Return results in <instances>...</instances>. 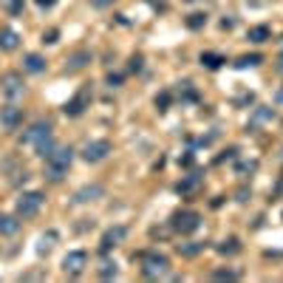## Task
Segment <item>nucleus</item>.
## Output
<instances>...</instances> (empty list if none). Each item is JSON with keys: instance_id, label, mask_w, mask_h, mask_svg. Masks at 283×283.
Segmentation results:
<instances>
[{"instance_id": "nucleus-1", "label": "nucleus", "mask_w": 283, "mask_h": 283, "mask_svg": "<svg viewBox=\"0 0 283 283\" xmlns=\"http://www.w3.org/2000/svg\"><path fill=\"white\" fill-rule=\"evenodd\" d=\"M71 161H74V150L68 148V145H60V148L51 150V153L45 156V176H49V181H62L65 179Z\"/></svg>"}, {"instance_id": "nucleus-2", "label": "nucleus", "mask_w": 283, "mask_h": 283, "mask_svg": "<svg viewBox=\"0 0 283 283\" xmlns=\"http://www.w3.org/2000/svg\"><path fill=\"white\" fill-rule=\"evenodd\" d=\"M139 261L145 277H164L170 272V258L161 252H139Z\"/></svg>"}, {"instance_id": "nucleus-3", "label": "nucleus", "mask_w": 283, "mask_h": 283, "mask_svg": "<svg viewBox=\"0 0 283 283\" xmlns=\"http://www.w3.org/2000/svg\"><path fill=\"white\" fill-rule=\"evenodd\" d=\"M201 227V216H198L196 209H179V213H173L170 216V229L173 232H181V235H190Z\"/></svg>"}, {"instance_id": "nucleus-4", "label": "nucleus", "mask_w": 283, "mask_h": 283, "mask_svg": "<svg viewBox=\"0 0 283 283\" xmlns=\"http://www.w3.org/2000/svg\"><path fill=\"white\" fill-rule=\"evenodd\" d=\"M43 201H45V196L40 190H29V193H20L14 209H17L20 218H34L40 213V207H43Z\"/></svg>"}, {"instance_id": "nucleus-5", "label": "nucleus", "mask_w": 283, "mask_h": 283, "mask_svg": "<svg viewBox=\"0 0 283 283\" xmlns=\"http://www.w3.org/2000/svg\"><path fill=\"white\" fill-rule=\"evenodd\" d=\"M85 108H91V82H85V85L74 93V97L68 99L62 111H65V116L77 119V116H82V113H85Z\"/></svg>"}, {"instance_id": "nucleus-6", "label": "nucleus", "mask_w": 283, "mask_h": 283, "mask_svg": "<svg viewBox=\"0 0 283 283\" xmlns=\"http://www.w3.org/2000/svg\"><path fill=\"white\" fill-rule=\"evenodd\" d=\"M0 91H3V97H6L9 102L20 99V97L26 93L23 74H17V71H9V74H3V77H0Z\"/></svg>"}, {"instance_id": "nucleus-7", "label": "nucleus", "mask_w": 283, "mask_h": 283, "mask_svg": "<svg viewBox=\"0 0 283 283\" xmlns=\"http://www.w3.org/2000/svg\"><path fill=\"white\" fill-rule=\"evenodd\" d=\"M111 142L108 139H93L88 142L85 148H82V159L88 161V164H99V161H105L108 156H111Z\"/></svg>"}, {"instance_id": "nucleus-8", "label": "nucleus", "mask_w": 283, "mask_h": 283, "mask_svg": "<svg viewBox=\"0 0 283 283\" xmlns=\"http://www.w3.org/2000/svg\"><path fill=\"white\" fill-rule=\"evenodd\" d=\"M88 266V252H82V249H74V252H68L65 258H62V272L71 277L82 275Z\"/></svg>"}, {"instance_id": "nucleus-9", "label": "nucleus", "mask_w": 283, "mask_h": 283, "mask_svg": "<svg viewBox=\"0 0 283 283\" xmlns=\"http://www.w3.org/2000/svg\"><path fill=\"white\" fill-rule=\"evenodd\" d=\"M125 238H128V227H122V224H119V227H111L108 232L102 235V241H99V252L108 255L111 249H116Z\"/></svg>"}, {"instance_id": "nucleus-10", "label": "nucleus", "mask_w": 283, "mask_h": 283, "mask_svg": "<svg viewBox=\"0 0 283 283\" xmlns=\"http://www.w3.org/2000/svg\"><path fill=\"white\" fill-rule=\"evenodd\" d=\"M0 125L9 130H17L20 125H23V108H17V105H3L0 108Z\"/></svg>"}, {"instance_id": "nucleus-11", "label": "nucleus", "mask_w": 283, "mask_h": 283, "mask_svg": "<svg viewBox=\"0 0 283 283\" xmlns=\"http://www.w3.org/2000/svg\"><path fill=\"white\" fill-rule=\"evenodd\" d=\"M51 130H54V125L49 122V119H40V122H34L29 130L23 133V145H34V142H40V139H45V136H51Z\"/></svg>"}, {"instance_id": "nucleus-12", "label": "nucleus", "mask_w": 283, "mask_h": 283, "mask_svg": "<svg viewBox=\"0 0 283 283\" xmlns=\"http://www.w3.org/2000/svg\"><path fill=\"white\" fill-rule=\"evenodd\" d=\"M105 196V187L102 184H85L82 190L74 193V201L77 204H88V201H97V198Z\"/></svg>"}, {"instance_id": "nucleus-13", "label": "nucleus", "mask_w": 283, "mask_h": 283, "mask_svg": "<svg viewBox=\"0 0 283 283\" xmlns=\"http://www.w3.org/2000/svg\"><path fill=\"white\" fill-rule=\"evenodd\" d=\"M88 62H91V51L80 49V51H74V54L65 60V71H71V74H74V71H82Z\"/></svg>"}, {"instance_id": "nucleus-14", "label": "nucleus", "mask_w": 283, "mask_h": 283, "mask_svg": "<svg viewBox=\"0 0 283 283\" xmlns=\"http://www.w3.org/2000/svg\"><path fill=\"white\" fill-rule=\"evenodd\" d=\"M20 45V34L14 29H0V51H14Z\"/></svg>"}, {"instance_id": "nucleus-15", "label": "nucleus", "mask_w": 283, "mask_h": 283, "mask_svg": "<svg viewBox=\"0 0 283 283\" xmlns=\"http://www.w3.org/2000/svg\"><path fill=\"white\" fill-rule=\"evenodd\" d=\"M23 71H29V74H43V71H45V57L26 54L23 57Z\"/></svg>"}, {"instance_id": "nucleus-16", "label": "nucleus", "mask_w": 283, "mask_h": 283, "mask_svg": "<svg viewBox=\"0 0 283 283\" xmlns=\"http://www.w3.org/2000/svg\"><path fill=\"white\" fill-rule=\"evenodd\" d=\"M201 176H198V173H190V176H184V179L179 181V184H176V190L181 193V196H187V193H196L198 187H201Z\"/></svg>"}, {"instance_id": "nucleus-17", "label": "nucleus", "mask_w": 283, "mask_h": 283, "mask_svg": "<svg viewBox=\"0 0 283 283\" xmlns=\"http://www.w3.org/2000/svg\"><path fill=\"white\" fill-rule=\"evenodd\" d=\"M272 37V29L269 26H252V29L246 31V40H249V43H266V40Z\"/></svg>"}, {"instance_id": "nucleus-18", "label": "nucleus", "mask_w": 283, "mask_h": 283, "mask_svg": "<svg viewBox=\"0 0 283 283\" xmlns=\"http://www.w3.org/2000/svg\"><path fill=\"white\" fill-rule=\"evenodd\" d=\"M224 62H227V60H224L221 54H216V51H204V54H201V65L209 68V71H218Z\"/></svg>"}, {"instance_id": "nucleus-19", "label": "nucleus", "mask_w": 283, "mask_h": 283, "mask_svg": "<svg viewBox=\"0 0 283 283\" xmlns=\"http://www.w3.org/2000/svg\"><path fill=\"white\" fill-rule=\"evenodd\" d=\"M20 229V221L14 216H0V235H14Z\"/></svg>"}, {"instance_id": "nucleus-20", "label": "nucleus", "mask_w": 283, "mask_h": 283, "mask_svg": "<svg viewBox=\"0 0 283 283\" xmlns=\"http://www.w3.org/2000/svg\"><path fill=\"white\" fill-rule=\"evenodd\" d=\"M54 148H57V145H54V139H51V136H45V139L34 142V150H37V156H40V159H45V156H49Z\"/></svg>"}, {"instance_id": "nucleus-21", "label": "nucleus", "mask_w": 283, "mask_h": 283, "mask_svg": "<svg viewBox=\"0 0 283 283\" xmlns=\"http://www.w3.org/2000/svg\"><path fill=\"white\" fill-rule=\"evenodd\" d=\"M184 23H187V29L198 31V29H204V26H207V14H204V12H193Z\"/></svg>"}, {"instance_id": "nucleus-22", "label": "nucleus", "mask_w": 283, "mask_h": 283, "mask_svg": "<svg viewBox=\"0 0 283 283\" xmlns=\"http://www.w3.org/2000/svg\"><path fill=\"white\" fill-rule=\"evenodd\" d=\"M204 249V244H196V241H187V244H179V252L187 255V258H196L198 252Z\"/></svg>"}, {"instance_id": "nucleus-23", "label": "nucleus", "mask_w": 283, "mask_h": 283, "mask_svg": "<svg viewBox=\"0 0 283 283\" xmlns=\"http://www.w3.org/2000/svg\"><path fill=\"white\" fill-rule=\"evenodd\" d=\"M218 252H221V255H235V252H241V241H238V238H227L221 246H218Z\"/></svg>"}, {"instance_id": "nucleus-24", "label": "nucleus", "mask_w": 283, "mask_h": 283, "mask_svg": "<svg viewBox=\"0 0 283 283\" xmlns=\"http://www.w3.org/2000/svg\"><path fill=\"white\" fill-rule=\"evenodd\" d=\"M181 102H198V91L190 85V82H181Z\"/></svg>"}, {"instance_id": "nucleus-25", "label": "nucleus", "mask_w": 283, "mask_h": 283, "mask_svg": "<svg viewBox=\"0 0 283 283\" xmlns=\"http://www.w3.org/2000/svg\"><path fill=\"white\" fill-rule=\"evenodd\" d=\"M261 62H264L261 54H246V57H241V60L235 62V68H249V65H261Z\"/></svg>"}, {"instance_id": "nucleus-26", "label": "nucleus", "mask_w": 283, "mask_h": 283, "mask_svg": "<svg viewBox=\"0 0 283 283\" xmlns=\"http://www.w3.org/2000/svg\"><path fill=\"white\" fill-rule=\"evenodd\" d=\"M99 277H102V280H111V277H116V264H113V261H105V264L99 266Z\"/></svg>"}, {"instance_id": "nucleus-27", "label": "nucleus", "mask_w": 283, "mask_h": 283, "mask_svg": "<svg viewBox=\"0 0 283 283\" xmlns=\"http://www.w3.org/2000/svg\"><path fill=\"white\" fill-rule=\"evenodd\" d=\"M213 277H216V280H238L241 272L238 269H216V272H213Z\"/></svg>"}, {"instance_id": "nucleus-28", "label": "nucleus", "mask_w": 283, "mask_h": 283, "mask_svg": "<svg viewBox=\"0 0 283 283\" xmlns=\"http://www.w3.org/2000/svg\"><path fill=\"white\" fill-rule=\"evenodd\" d=\"M156 108H159L161 113L170 108V91H164V93H159V97H156Z\"/></svg>"}, {"instance_id": "nucleus-29", "label": "nucleus", "mask_w": 283, "mask_h": 283, "mask_svg": "<svg viewBox=\"0 0 283 283\" xmlns=\"http://www.w3.org/2000/svg\"><path fill=\"white\" fill-rule=\"evenodd\" d=\"M57 37H60V31H57V29L43 31V43H49V45H54V43H57Z\"/></svg>"}, {"instance_id": "nucleus-30", "label": "nucleus", "mask_w": 283, "mask_h": 283, "mask_svg": "<svg viewBox=\"0 0 283 283\" xmlns=\"http://www.w3.org/2000/svg\"><path fill=\"white\" fill-rule=\"evenodd\" d=\"M255 119H258V122H266V119H275V111H255Z\"/></svg>"}, {"instance_id": "nucleus-31", "label": "nucleus", "mask_w": 283, "mask_h": 283, "mask_svg": "<svg viewBox=\"0 0 283 283\" xmlns=\"http://www.w3.org/2000/svg\"><path fill=\"white\" fill-rule=\"evenodd\" d=\"M130 71H142V57L139 54L130 57Z\"/></svg>"}, {"instance_id": "nucleus-32", "label": "nucleus", "mask_w": 283, "mask_h": 283, "mask_svg": "<svg viewBox=\"0 0 283 283\" xmlns=\"http://www.w3.org/2000/svg\"><path fill=\"white\" fill-rule=\"evenodd\" d=\"M108 85L119 88V85H122V74H111V77H108Z\"/></svg>"}, {"instance_id": "nucleus-33", "label": "nucleus", "mask_w": 283, "mask_h": 283, "mask_svg": "<svg viewBox=\"0 0 283 283\" xmlns=\"http://www.w3.org/2000/svg\"><path fill=\"white\" fill-rule=\"evenodd\" d=\"M252 170H255V161H249V164H246V161L238 164V173H252Z\"/></svg>"}, {"instance_id": "nucleus-34", "label": "nucleus", "mask_w": 283, "mask_h": 283, "mask_svg": "<svg viewBox=\"0 0 283 283\" xmlns=\"http://www.w3.org/2000/svg\"><path fill=\"white\" fill-rule=\"evenodd\" d=\"M179 164H181V167H190V164H193V153L181 156V159H179Z\"/></svg>"}, {"instance_id": "nucleus-35", "label": "nucleus", "mask_w": 283, "mask_h": 283, "mask_svg": "<svg viewBox=\"0 0 283 283\" xmlns=\"http://www.w3.org/2000/svg\"><path fill=\"white\" fill-rule=\"evenodd\" d=\"M54 3H57V0H37V6H40V9H51Z\"/></svg>"}, {"instance_id": "nucleus-36", "label": "nucleus", "mask_w": 283, "mask_h": 283, "mask_svg": "<svg viewBox=\"0 0 283 283\" xmlns=\"http://www.w3.org/2000/svg\"><path fill=\"white\" fill-rule=\"evenodd\" d=\"M111 3H113V0H93V6H97V9H105V6H111Z\"/></svg>"}, {"instance_id": "nucleus-37", "label": "nucleus", "mask_w": 283, "mask_h": 283, "mask_svg": "<svg viewBox=\"0 0 283 283\" xmlns=\"http://www.w3.org/2000/svg\"><path fill=\"white\" fill-rule=\"evenodd\" d=\"M246 196H249V190H246V187H241V190H238V201H246Z\"/></svg>"}, {"instance_id": "nucleus-38", "label": "nucleus", "mask_w": 283, "mask_h": 283, "mask_svg": "<svg viewBox=\"0 0 283 283\" xmlns=\"http://www.w3.org/2000/svg\"><path fill=\"white\" fill-rule=\"evenodd\" d=\"M275 193H277V196H283V181L277 184V190H275Z\"/></svg>"}, {"instance_id": "nucleus-39", "label": "nucleus", "mask_w": 283, "mask_h": 283, "mask_svg": "<svg viewBox=\"0 0 283 283\" xmlns=\"http://www.w3.org/2000/svg\"><path fill=\"white\" fill-rule=\"evenodd\" d=\"M277 102L283 105V88H280V91H277Z\"/></svg>"}]
</instances>
